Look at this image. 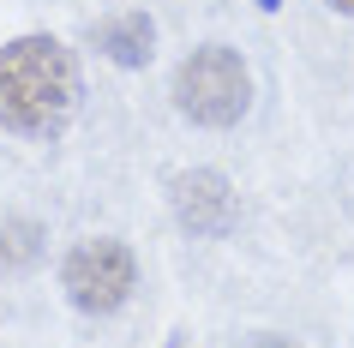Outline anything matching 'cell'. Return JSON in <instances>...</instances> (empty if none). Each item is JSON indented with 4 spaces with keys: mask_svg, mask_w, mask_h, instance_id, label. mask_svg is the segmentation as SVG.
<instances>
[{
    "mask_svg": "<svg viewBox=\"0 0 354 348\" xmlns=\"http://www.w3.org/2000/svg\"><path fill=\"white\" fill-rule=\"evenodd\" d=\"M78 109V60L48 30L0 48V127L19 138H55Z\"/></svg>",
    "mask_w": 354,
    "mask_h": 348,
    "instance_id": "1",
    "label": "cell"
},
{
    "mask_svg": "<svg viewBox=\"0 0 354 348\" xmlns=\"http://www.w3.org/2000/svg\"><path fill=\"white\" fill-rule=\"evenodd\" d=\"M174 102L192 127H234L246 109H252V73L246 60L223 42L210 48H192L174 73Z\"/></svg>",
    "mask_w": 354,
    "mask_h": 348,
    "instance_id": "2",
    "label": "cell"
},
{
    "mask_svg": "<svg viewBox=\"0 0 354 348\" xmlns=\"http://www.w3.org/2000/svg\"><path fill=\"white\" fill-rule=\"evenodd\" d=\"M60 289H66V300H73L78 312L102 318V312L127 306V294L138 289V258H132L127 240L91 235V240H78L73 253H66V264H60Z\"/></svg>",
    "mask_w": 354,
    "mask_h": 348,
    "instance_id": "3",
    "label": "cell"
},
{
    "mask_svg": "<svg viewBox=\"0 0 354 348\" xmlns=\"http://www.w3.org/2000/svg\"><path fill=\"white\" fill-rule=\"evenodd\" d=\"M168 199H174L180 228L198 235V240H223L228 228H234V186H228V174H216V168H187Z\"/></svg>",
    "mask_w": 354,
    "mask_h": 348,
    "instance_id": "4",
    "label": "cell"
},
{
    "mask_svg": "<svg viewBox=\"0 0 354 348\" xmlns=\"http://www.w3.org/2000/svg\"><path fill=\"white\" fill-rule=\"evenodd\" d=\"M91 42L114 60V66L138 73V66H150V55H156V24H150V12H114V19H102L91 30Z\"/></svg>",
    "mask_w": 354,
    "mask_h": 348,
    "instance_id": "5",
    "label": "cell"
},
{
    "mask_svg": "<svg viewBox=\"0 0 354 348\" xmlns=\"http://www.w3.org/2000/svg\"><path fill=\"white\" fill-rule=\"evenodd\" d=\"M42 222L37 217H0V271H30L42 258Z\"/></svg>",
    "mask_w": 354,
    "mask_h": 348,
    "instance_id": "6",
    "label": "cell"
},
{
    "mask_svg": "<svg viewBox=\"0 0 354 348\" xmlns=\"http://www.w3.org/2000/svg\"><path fill=\"white\" fill-rule=\"evenodd\" d=\"M252 348H300V342H288V336H259Z\"/></svg>",
    "mask_w": 354,
    "mask_h": 348,
    "instance_id": "7",
    "label": "cell"
},
{
    "mask_svg": "<svg viewBox=\"0 0 354 348\" xmlns=\"http://www.w3.org/2000/svg\"><path fill=\"white\" fill-rule=\"evenodd\" d=\"M330 6H336V12H348V19H354V0H330Z\"/></svg>",
    "mask_w": 354,
    "mask_h": 348,
    "instance_id": "8",
    "label": "cell"
},
{
    "mask_svg": "<svg viewBox=\"0 0 354 348\" xmlns=\"http://www.w3.org/2000/svg\"><path fill=\"white\" fill-rule=\"evenodd\" d=\"M277 6H282V0H259V12H277Z\"/></svg>",
    "mask_w": 354,
    "mask_h": 348,
    "instance_id": "9",
    "label": "cell"
},
{
    "mask_svg": "<svg viewBox=\"0 0 354 348\" xmlns=\"http://www.w3.org/2000/svg\"><path fill=\"white\" fill-rule=\"evenodd\" d=\"M168 348H187V342H180V336H168Z\"/></svg>",
    "mask_w": 354,
    "mask_h": 348,
    "instance_id": "10",
    "label": "cell"
}]
</instances>
